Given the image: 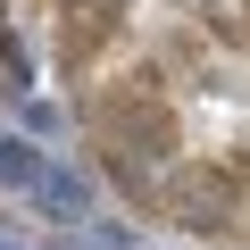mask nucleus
Returning <instances> with one entry per match:
<instances>
[{"instance_id": "f257e3e1", "label": "nucleus", "mask_w": 250, "mask_h": 250, "mask_svg": "<svg viewBox=\"0 0 250 250\" xmlns=\"http://www.w3.org/2000/svg\"><path fill=\"white\" fill-rule=\"evenodd\" d=\"M34 200H42L50 217H92V184H83V175H67V167H42Z\"/></svg>"}, {"instance_id": "f03ea898", "label": "nucleus", "mask_w": 250, "mask_h": 250, "mask_svg": "<svg viewBox=\"0 0 250 250\" xmlns=\"http://www.w3.org/2000/svg\"><path fill=\"white\" fill-rule=\"evenodd\" d=\"M42 167H50V159H42L34 142L0 134V184H9V192H34V184H42Z\"/></svg>"}, {"instance_id": "7ed1b4c3", "label": "nucleus", "mask_w": 250, "mask_h": 250, "mask_svg": "<svg viewBox=\"0 0 250 250\" xmlns=\"http://www.w3.org/2000/svg\"><path fill=\"white\" fill-rule=\"evenodd\" d=\"M0 75H9V92H25V83H34V59H25V42H17L9 25H0Z\"/></svg>"}, {"instance_id": "20e7f679", "label": "nucleus", "mask_w": 250, "mask_h": 250, "mask_svg": "<svg viewBox=\"0 0 250 250\" xmlns=\"http://www.w3.org/2000/svg\"><path fill=\"white\" fill-rule=\"evenodd\" d=\"M208 17H217V34H225V42H242V50H250V0H208Z\"/></svg>"}, {"instance_id": "39448f33", "label": "nucleus", "mask_w": 250, "mask_h": 250, "mask_svg": "<svg viewBox=\"0 0 250 250\" xmlns=\"http://www.w3.org/2000/svg\"><path fill=\"white\" fill-rule=\"evenodd\" d=\"M67 9H83V17H108V9H117V0H67Z\"/></svg>"}, {"instance_id": "423d86ee", "label": "nucleus", "mask_w": 250, "mask_h": 250, "mask_svg": "<svg viewBox=\"0 0 250 250\" xmlns=\"http://www.w3.org/2000/svg\"><path fill=\"white\" fill-rule=\"evenodd\" d=\"M0 250H34V242H9V233H0Z\"/></svg>"}]
</instances>
